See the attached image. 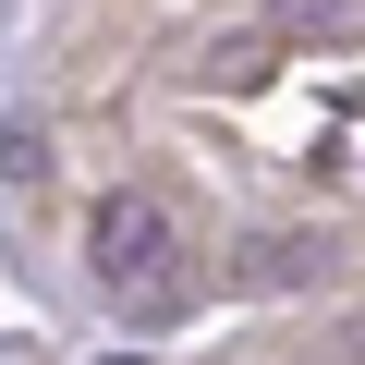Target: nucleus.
I'll list each match as a JSON object with an SVG mask.
<instances>
[{"instance_id":"2","label":"nucleus","mask_w":365,"mask_h":365,"mask_svg":"<svg viewBox=\"0 0 365 365\" xmlns=\"http://www.w3.org/2000/svg\"><path fill=\"white\" fill-rule=\"evenodd\" d=\"M268 61H280L268 37H207V49H195V86H232V98H244V86H268Z\"/></svg>"},{"instance_id":"3","label":"nucleus","mask_w":365,"mask_h":365,"mask_svg":"<svg viewBox=\"0 0 365 365\" xmlns=\"http://www.w3.org/2000/svg\"><path fill=\"white\" fill-rule=\"evenodd\" d=\"M280 37H365V0H268Z\"/></svg>"},{"instance_id":"1","label":"nucleus","mask_w":365,"mask_h":365,"mask_svg":"<svg viewBox=\"0 0 365 365\" xmlns=\"http://www.w3.org/2000/svg\"><path fill=\"white\" fill-rule=\"evenodd\" d=\"M86 256H98V292L122 317H182L195 304V232H182L158 195H110L86 220Z\"/></svg>"}]
</instances>
